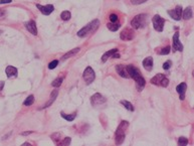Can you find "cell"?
<instances>
[{
    "label": "cell",
    "mask_w": 194,
    "mask_h": 146,
    "mask_svg": "<svg viewBox=\"0 0 194 146\" xmlns=\"http://www.w3.org/2000/svg\"><path fill=\"white\" fill-rule=\"evenodd\" d=\"M129 126V122L128 121H122L120 123L119 127L117 128L116 130V137H115V140H116V144L117 145H121L122 143L124 142L125 137H126V129Z\"/></svg>",
    "instance_id": "obj_1"
},
{
    "label": "cell",
    "mask_w": 194,
    "mask_h": 146,
    "mask_svg": "<svg viewBox=\"0 0 194 146\" xmlns=\"http://www.w3.org/2000/svg\"><path fill=\"white\" fill-rule=\"evenodd\" d=\"M99 25H100V20L99 19L93 20V21L90 22L89 24H86L85 27H83L81 30H78V35L80 37H85L86 35L89 34V33H92V32L96 31V30L98 29Z\"/></svg>",
    "instance_id": "obj_2"
},
{
    "label": "cell",
    "mask_w": 194,
    "mask_h": 146,
    "mask_svg": "<svg viewBox=\"0 0 194 146\" xmlns=\"http://www.w3.org/2000/svg\"><path fill=\"white\" fill-rule=\"evenodd\" d=\"M147 20H148V15L147 14H138L134 18L132 19L131 25L133 28L135 29H140L143 28L145 25L147 24Z\"/></svg>",
    "instance_id": "obj_3"
},
{
    "label": "cell",
    "mask_w": 194,
    "mask_h": 146,
    "mask_svg": "<svg viewBox=\"0 0 194 146\" xmlns=\"http://www.w3.org/2000/svg\"><path fill=\"white\" fill-rule=\"evenodd\" d=\"M153 21V27L155 30H157L158 32H162L164 29V23H165V19L162 18L160 15L156 14L152 19Z\"/></svg>",
    "instance_id": "obj_4"
},
{
    "label": "cell",
    "mask_w": 194,
    "mask_h": 146,
    "mask_svg": "<svg viewBox=\"0 0 194 146\" xmlns=\"http://www.w3.org/2000/svg\"><path fill=\"white\" fill-rule=\"evenodd\" d=\"M83 78L88 85L89 84H92L94 81H95V78H96L95 72H94V70L91 68V66H88V68L85 70V72H84V74H83Z\"/></svg>",
    "instance_id": "obj_5"
},
{
    "label": "cell",
    "mask_w": 194,
    "mask_h": 146,
    "mask_svg": "<svg viewBox=\"0 0 194 146\" xmlns=\"http://www.w3.org/2000/svg\"><path fill=\"white\" fill-rule=\"evenodd\" d=\"M127 72H128V75H129L130 78H132L134 81L138 80V79L142 77L141 73H140V71H139V69H137L136 66H134L133 65L127 66Z\"/></svg>",
    "instance_id": "obj_6"
},
{
    "label": "cell",
    "mask_w": 194,
    "mask_h": 146,
    "mask_svg": "<svg viewBox=\"0 0 194 146\" xmlns=\"http://www.w3.org/2000/svg\"><path fill=\"white\" fill-rule=\"evenodd\" d=\"M91 103L93 106H99V105L106 103V98L102 96L100 93H96L91 97Z\"/></svg>",
    "instance_id": "obj_7"
},
{
    "label": "cell",
    "mask_w": 194,
    "mask_h": 146,
    "mask_svg": "<svg viewBox=\"0 0 194 146\" xmlns=\"http://www.w3.org/2000/svg\"><path fill=\"white\" fill-rule=\"evenodd\" d=\"M182 7L180 6V5H178V6H176L175 9L173 10H168V14L170 15L171 17H172L174 20H180L181 17H182Z\"/></svg>",
    "instance_id": "obj_8"
},
{
    "label": "cell",
    "mask_w": 194,
    "mask_h": 146,
    "mask_svg": "<svg viewBox=\"0 0 194 146\" xmlns=\"http://www.w3.org/2000/svg\"><path fill=\"white\" fill-rule=\"evenodd\" d=\"M120 37L122 40H132L135 37V32L131 28H125L120 34Z\"/></svg>",
    "instance_id": "obj_9"
},
{
    "label": "cell",
    "mask_w": 194,
    "mask_h": 146,
    "mask_svg": "<svg viewBox=\"0 0 194 146\" xmlns=\"http://www.w3.org/2000/svg\"><path fill=\"white\" fill-rule=\"evenodd\" d=\"M183 48H184L183 47V45L179 40V32H175L174 35H173V50L182 52Z\"/></svg>",
    "instance_id": "obj_10"
},
{
    "label": "cell",
    "mask_w": 194,
    "mask_h": 146,
    "mask_svg": "<svg viewBox=\"0 0 194 146\" xmlns=\"http://www.w3.org/2000/svg\"><path fill=\"white\" fill-rule=\"evenodd\" d=\"M36 7L39 9V11L44 15H49L50 13H52V11L54 10V7H53V5L52 4H47V5H45V6L40 5V4H36Z\"/></svg>",
    "instance_id": "obj_11"
},
{
    "label": "cell",
    "mask_w": 194,
    "mask_h": 146,
    "mask_svg": "<svg viewBox=\"0 0 194 146\" xmlns=\"http://www.w3.org/2000/svg\"><path fill=\"white\" fill-rule=\"evenodd\" d=\"M116 71H117V73H118L119 75L122 77V78H125V79L130 78L129 75H128V72H127V66H125V65H117Z\"/></svg>",
    "instance_id": "obj_12"
},
{
    "label": "cell",
    "mask_w": 194,
    "mask_h": 146,
    "mask_svg": "<svg viewBox=\"0 0 194 146\" xmlns=\"http://www.w3.org/2000/svg\"><path fill=\"white\" fill-rule=\"evenodd\" d=\"M25 27L28 31L31 33L33 35H36L37 34V28H36V24H35V21L33 20H29V21L25 22Z\"/></svg>",
    "instance_id": "obj_13"
},
{
    "label": "cell",
    "mask_w": 194,
    "mask_h": 146,
    "mask_svg": "<svg viewBox=\"0 0 194 146\" xmlns=\"http://www.w3.org/2000/svg\"><path fill=\"white\" fill-rule=\"evenodd\" d=\"M186 89H187V85H186L185 83H181L176 87V91H177V93L180 95V100H184Z\"/></svg>",
    "instance_id": "obj_14"
},
{
    "label": "cell",
    "mask_w": 194,
    "mask_h": 146,
    "mask_svg": "<svg viewBox=\"0 0 194 146\" xmlns=\"http://www.w3.org/2000/svg\"><path fill=\"white\" fill-rule=\"evenodd\" d=\"M192 16H193V12H192V7H191V6L186 7V9H184L182 11V17L185 20L191 19V18H192Z\"/></svg>",
    "instance_id": "obj_15"
},
{
    "label": "cell",
    "mask_w": 194,
    "mask_h": 146,
    "mask_svg": "<svg viewBox=\"0 0 194 146\" xmlns=\"http://www.w3.org/2000/svg\"><path fill=\"white\" fill-rule=\"evenodd\" d=\"M5 73H6V76L8 78H12V77L17 76V69L15 66H8L6 68V70H5Z\"/></svg>",
    "instance_id": "obj_16"
},
{
    "label": "cell",
    "mask_w": 194,
    "mask_h": 146,
    "mask_svg": "<svg viewBox=\"0 0 194 146\" xmlns=\"http://www.w3.org/2000/svg\"><path fill=\"white\" fill-rule=\"evenodd\" d=\"M164 78H165V75H163V74H157V75L155 76L154 78L151 79V83L153 84V85L160 86V85H161L162 80Z\"/></svg>",
    "instance_id": "obj_17"
},
{
    "label": "cell",
    "mask_w": 194,
    "mask_h": 146,
    "mask_svg": "<svg viewBox=\"0 0 194 146\" xmlns=\"http://www.w3.org/2000/svg\"><path fill=\"white\" fill-rule=\"evenodd\" d=\"M143 66L147 71H151L153 68V58L151 57H148L143 61Z\"/></svg>",
    "instance_id": "obj_18"
},
{
    "label": "cell",
    "mask_w": 194,
    "mask_h": 146,
    "mask_svg": "<svg viewBox=\"0 0 194 146\" xmlns=\"http://www.w3.org/2000/svg\"><path fill=\"white\" fill-rule=\"evenodd\" d=\"M80 50H81L80 47H76V48H73V50H70V52H68V53H66L65 55H62V61H65V60H68V58H71V57H73V55H76V53L80 52Z\"/></svg>",
    "instance_id": "obj_19"
},
{
    "label": "cell",
    "mask_w": 194,
    "mask_h": 146,
    "mask_svg": "<svg viewBox=\"0 0 194 146\" xmlns=\"http://www.w3.org/2000/svg\"><path fill=\"white\" fill-rule=\"evenodd\" d=\"M136 82V88L139 92H141L143 89H144L145 85H146V81H145V79L141 77V78H139L138 80L135 81Z\"/></svg>",
    "instance_id": "obj_20"
},
{
    "label": "cell",
    "mask_w": 194,
    "mask_h": 146,
    "mask_svg": "<svg viewBox=\"0 0 194 146\" xmlns=\"http://www.w3.org/2000/svg\"><path fill=\"white\" fill-rule=\"evenodd\" d=\"M118 53V48H114V50H109V52H107L106 53H104V55H103V57H102V61H108L110 58H113L114 53Z\"/></svg>",
    "instance_id": "obj_21"
},
{
    "label": "cell",
    "mask_w": 194,
    "mask_h": 146,
    "mask_svg": "<svg viewBox=\"0 0 194 146\" xmlns=\"http://www.w3.org/2000/svg\"><path fill=\"white\" fill-rule=\"evenodd\" d=\"M57 95H58V91H57V90H53V92L52 93V97H50V101H48L47 103L42 107V109H44V108H47V107H49L50 105H52V104L53 103V102L55 101V99H57Z\"/></svg>",
    "instance_id": "obj_22"
},
{
    "label": "cell",
    "mask_w": 194,
    "mask_h": 146,
    "mask_svg": "<svg viewBox=\"0 0 194 146\" xmlns=\"http://www.w3.org/2000/svg\"><path fill=\"white\" fill-rule=\"evenodd\" d=\"M107 27L111 30V31H117L120 27H121V24L119 22H110V23L107 24Z\"/></svg>",
    "instance_id": "obj_23"
},
{
    "label": "cell",
    "mask_w": 194,
    "mask_h": 146,
    "mask_svg": "<svg viewBox=\"0 0 194 146\" xmlns=\"http://www.w3.org/2000/svg\"><path fill=\"white\" fill-rule=\"evenodd\" d=\"M120 103L123 105V106H124L127 110H129V111H131V112L134 111V107H133V105L130 103V102L126 101V100H122V101L120 102Z\"/></svg>",
    "instance_id": "obj_24"
},
{
    "label": "cell",
    "mask_w": 194,
    "mask_h": 146,
    "mask_svg": "<svg viewBox=\"0 0 194 146\" xmlns=\"http://www.w3.org/2000/svg\"><path fill=\"white\" fill-rule=\"evenodd\" d=\"M60 116H62L63 119H65V120H68V122H71V121H73L75 120V118L76 116V114H70V115H68V114H65L63 112H62L60 113Z\"/></svg>",
    "instance_id": "obj_25"
},
{
    "label": "cell",
    "mask_w": 194,
    "mask_h": 146,
    "mask_svg": "<svg viewBox=\"0 0 194 146\" xmlns=\"http://www.w3.org/2000/svg\"><path fill=\"white\" fill-rule=\"evenodd\" d=\"M33 102H34V96H33V95H30V96H28L25 99V101L23 102V105L24 106H30V105L33 104Z\"/></svg>",
    "instance_id": "obj_26"
},
{
    "label": "cell",
    "mask_w": 194,
    "mask_h": 146,
    "mask_svg": "<svg viewBox=\"0 0 194 146\" xmlns=\"http://www.w3.org/2000/svg\"><path fill=\"white\" fill-rule=\"evenodd\" d=\"M60 17H62V20H65V21H68V20L70 19L71 14H70V11H62V14H60Z\"/></svg>",
    "instance_id": "obj_27"
},
{
    "label": "cell",
    "mask_w": 194,
    "mask_h": 146,
    "mask_svg": "<svg viewBox=\"0 0 194 146\" xmlns=\"http://www.w3.org/2000/svg\"><path fill=\"white\" fill-rule=\"evenodd\" d=\"M62 81H63V78H57V79H55V80L52 83V86L54 87V88H58V87L62 85Z\"/></svg>",
    "instance_id": "obj_28"
},
{
    "label": "cell",
    "mask_w": 194,
    "mask_h": 146,
    "mask_svg": "<svg viewBox=\"0 0 194 146\" xmlns=\"http://www.w3.org/2000/svg\"><path fill=\"white\" fill-rule=\"evenodd\" d=\"M178 144L181 145V146H185L188 144V139L185 137H180L179 139H178Z\"/></svg>",
    "instance_id": "obj_29"
},
{
    "label": "cell",
    "mask_w": 194,
    "mask_h": 146,
    "mask_svg": "<svg viewBox=\"0 0 194 146\" xmlns=\"http://www.w3.org/2000/svg\"><path fill=\"white\" fill-rule=\"evenodd\" d=\"M57 65H58V61L54 60V61H52V63H49V65H48V69H49V70H53V69L57 68Z\"/></svg>",
    "instance_id": "obj_30"
},
{
    "label": "cell",
    "mask_w": 194,
    "mask_h": 146,
    "mask_svg": "<svg viewBox=\"0 0 194 146\" xmlns=\"http://www.w3.org/2000/svg\"><path fill=\"white\" fill-rule=\"evenodd\" d=\"M58 144H60V145H65V146L70 145V137L65 138V139H63L62 142L58 143Z\"/></svg>",
    "instance_id": "obj_31"
},
{
    "label": "cell",
    "mask_w": 194,
    "mask_h": 146,
    "mask_svg": "<svg viewBox=\"0 0 194 146\" xmlns=\"http://www.w3.org/2000/svg\"><path fill=\"white\" fill-rule=\"evenodd\" d=\"M171 65H172V61H166L165 63L163 64V69H164V70H166V71L169 70Z\"/></svg>",
    "instance_id": "obj_32"
},
{
    "label": "cell",
    "mask_w": 194,
    "mask_h": 146,
    "mask_svg": "<svg viewBox=\"0 0 194 146\" xmlns=\"http://www.w3.org/2000/svg\"><path fill=\"white\" fill-rule=\"evenodd\" d=\"M170 50H171L170 47H166L164 48H162V50L159 53H160V55H168V53H170Z\"/></svg>",
    "instance_id": "obj_33"
},
{
    "label": "cell",
    "mask_w": 194,
    "mask_h": 146,
    "mask_svg": "<svg viewBox=\"0 0 194 146\" xmlns=\"http://www.w3.org/2000/svg\"><path fill=\"white\" fill-rule=\"evenodd\" d=\"M110 20H111V22H117L118 21V15L115 13H112L110 15Z\"/></svg>",
    "instance_id": "obj_34"
},
{
    "label": "cell",
    "mask_w": 194,
    "mask_h": 146,
    "mask_svg": "<svg viewBox=\"0 0 194 146\" xmlns=\"http://www.w3.org/2000/svg\"><path fill=\"white\" fill-rule=\"evenodd\" d=\"M146 1H148V0H131L132 4H134V5L142 4V3H144V2H146Z\"/></svg>",
    "instance_id": "obj_35"
},
{
    "label": "cell",
    "mask_w": 194,
    "mask_h": 146,
    "mask_svg": "<svg viewBox=\"0 0 194 146\" xmlns=\"http://www.w3.org/2000/svg\"><path fill=\"white\" fill-rule=\"evenodd\" d=\"M168 84H169V80H168V79L165 77V78L162 80V82H161V85H160V86H162V87H164V88H166V87L168 86Z\"/></svg>",
    "instance_id": "obj_36"
},
{
    "label": "cell",
    "mask_w": 194,
    "mask_h": 146,
    "mask_svg": "<svg viewBox=\"0 0 194 146\" xmlns=\"http://www.w3.org/2000/svg\"><path fill=\"white\" fill-rule=\"evenodd\" d=\"M12 0H0V4H5V3H11Z\"/></svg>",
    "instance_id": "obj_37"
},
{
    "label": "cell",
    "mask_w": 194,
    "mask_h": 146,
    "mask_svg": "<svg viewBox=\"0 0 194 146\" xmlns=\"http://www.w3.org/2000/svg\"><path fill=\"white\" fill-rule=\"evenodd\" d=\"M31 133H33V131H26V132H22L21 135H22V136H27V135L31 134Z\"/></svg>",
    "instance_id": "obj_38"
},
{
    "label": "cell",
    "mask_w": 194,
    "mask_h": 146,
    "mask_svg": "<svg viewBox=\"0 0 194 146\" xmlns=\"http://www.w3.org/2000/svg\"><path fill=\"white\" fill-rule=\"evenodd\" d=\"M5 13H6V12H5V10H0V18H1V17H3L4 15H5Z\"/></svg>",
    "instance_id": "obj_39"
},
{
    "label": "cell",
    "mask_w": 194,
    "mask_h": 146,
    "mask_svg": "<svg viewBox=\"0 0 194 146\" xmlns=\"http://www.w3.org/2000/svg\"><path fill=\"white\" fill-rule=\"evenodd\" d=\"M3 87H4V82L1 81V82H0V91L3 89Z\"/></svg>",
    "instance_id": "obj_40"
},
{
    "label": "cell",
    "mask_w": 194,
    "mask_h": 146,
    "mask_svg": "<svg viewBox=\"0 0 194 146\" xmlns=\"http://www.w3.org/2000/svg\"><path fill=\"white\" fill-rule=\"evenodd\" d=\"M0 33H1V30H0Z\"/></svg>",
    "instance_id": "obj_41"
}]
</instances>
